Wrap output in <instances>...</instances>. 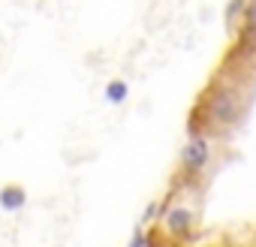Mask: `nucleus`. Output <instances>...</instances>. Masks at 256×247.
<instances>
[{
  "label": "nucleus",
  "mask_w": 256,
  "mask_h": 247,
  "mask_svg": "<svg viewBox=\"0 0 256 247\" xmlns=\"http://www.w3.org/2000/svg\"><path fill=\"white\" fill-rule=\"evenodd\" d=\"M0 205L4 208H22L24 205V190L22 187H4L0 190Z\"/></svg>",
  "instance_id": "nucleus-4"
},
{
  "label": "nucleus",
  "mask_w": 256,
  "mask_h": 247,
  "mask_svg": "<svg viewBox=\"0 0 256 247\" xmlns=\"http://www.w3.org/2000/svg\"><path fill=\"white\" fill-rule=\"evenodd\" d=\"M196 202L187 199V196H178L166 205L163 217H160V229H163V238L166 241H187L196 229Z\"/></svg>",
  "instance_id": "nucleus-2"
},
{
  "label": "nucleus",
  "mask_w": 256,
  "mask_h": 247,
  "mask_svg": "<svg viewBox=\"0 0 256 247\" xmlns=\"http://www.w3.org/2000/svg\"><path fill=\"white\" fill-rule=\"evenodd\" d=\"M106 94H108L112 102H124V96H126V84H124V82H112V84L106 88Z\"/></svg>",
  "instance_id": "nucleus-5"
},
{
  "label": "nucleus",
  "mask_w": 256,
  "mask_h": 247,
  "mask_svg": "<svg viewBox=\"0 0 256 247\" xmlns=\"http://www.w3.org/2000/svg\"><path fill=\"white\" fill-rule=\"evenodd\" d=\"M211 157H214V133L193 130L190 139H187V145L181 148V169H184V175H190V178L202 175L208 169Z\"/></svg>",
  "instance_id": "nucleus-3"
},
{
  "label": "nucleus",
  "mask_w": 256,
  "mask_h": 247,
  "mask_svg": "<svg viewBox=\"0 0 256 247\" xmlns=\"http://www.w3.org/2000/svg\"><path fill=\"white\" fill-rule=\"evenodd\" d=\"M244 108H247V94L232 78H214L196 106V112L205 114V130L214 136L235 130L244 118Z\"/></svg>",
  "instance_id": "nucleus-1"
}]
</instances>
